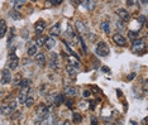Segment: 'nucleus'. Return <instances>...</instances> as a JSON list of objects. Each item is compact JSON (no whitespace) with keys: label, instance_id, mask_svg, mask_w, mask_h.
Returning a JSON list of instances; mask_svg holds the SVG:
<instances>
[{"label":"nucleus","instance_id":"nucleus-23","mask_svg":"<svg viewBox=\"0 0 148 125\" xmlns=\"http://www.w3.org/2000/svg\"><path fill=\"white\" fill-rule=\"evenodd\" d=\"M11 112H13V109H11L10 106H5V108H1V114H4V115H10Z\"/></svg>","mask_w":148,"mask_h":125},{"label":"nucleus","instance_id":"nucleus-24","mask_svg":"<svg viewBox=\"0 0 148 125\" xmlns=\"http://www.w3.org/2000/svg\"><path fill=\"white\" fill-rule=\"evenodd\" d=\"M24 4H26V0H14V8L17 9V10Z\"/></svg>","mask_w":148,"mask_h":125},{"label":"nucleus","instance_id":"nucleus-9","mask_svg":"<svg viewBox=\"0 0 148 125\" xmlns=\"http://www.w3.org/2000/svg\"><path fill=\"white\" fill-rule=\"evenodd\" d=\"M63 102H65V96L62 95V94H57V95L53 96V104H54L56 106L62 105Z\"/></svg>","mask_w":148,"mask_h":125},{"label":"nucleus","instance_id":"nucleus-39","mask_svg":"<svg viewBox=\"0 0 148 125\" xmlns=\"http://www.w3.org/2000/svg\"><path fill=\"white\" fill-rule=\"evenodd\" d=\"M9 57H10V59H17V58H18V57L15 56L14 53H10V56H9Z\"/></svg>","mask_w":148,"mask_h":125},{"label":"nucleus","instance_id":"nucleus-35","mask_svg":"<svg viewBox=\"0 0 148 125\" xmlns=\"http://www.w3.org/2000/svg\"><path fill=\"white\" fill-rule=\"evenodd\" d=\"M89 39H90V42H95L98 39V37L95 34H89Z\"/></svg>","mask_w":148,"mask_h":125},{"label":"nucleus","instance_id":"nucleus-25","mask_svg":"<svg viewBox=\"0 0 148 125\" xmlns=\"http://www.w3.org/2000/svg\"><path fill=\"white\" fill-rule=\"evenodd\" d=\"M10 17L13 18L14 20H20L22 19V15L18 13V11H10Z\"/></svg>","mask_w":148,"mask_h":125},{"label":"nucleus","instance_id":"nucleus-12","mask_svg":"<svg viewBox=\"0 0 148 125\" xmlns=\"http://www.w3.org/2000/svg\"><path fill=\"white\" fill-rule=\"evenodd\" d=\"M36 61H37V63H38L41 67H43L46 65V56L43 53H37V56H36Z\"/></svg>","mask_w":148,"mask_h":125},{"label":"nucleus","instance_id":"nucleus-8","mask_svg":"<svg viewBox=\"0 0 148 125\" xmlns=\"http://www.w3.org/2000/svg\"><path fill=\"white\" fill-rule=\"evenodd\" d=\"M34 28H36L37 34H41L43 30H44V28H46V23L43 22V20H38V22L34 24Z\"/></svg>","mask_w":148,"mask_h":125},{"label":"nucleus","instance_id":"nucleus-22","mask_svg":"<svg viewBox=\"0 0 148 125\" xmlns=\"http://www.w3.org/2000/svg\"><path fill=\"white\" fill-rule=\"evenodd\" d=\"M29 84H30V81L28 80V78H24V80H20V82H19V86H20V88L29 87Z\"/></svg>","mask_w":148,"mask_h":125},{"label":"nucleus","instance_id":"nucleus-42","mask_svg":"<svg viewBox=\"0 0 148 125\" xmlns=\"http://www.w3.org/2000/svg\"><path fill=\"white\" fill-rule=\"evenodd\" d=\"M147 1H148V0H141L142 4H147Z\"/></svg>","mask_w":148,"mask_h":125},{"label":"nucleus","instance_id":"nucleus-37","mask_svg":"<svg viewBox=\"0 0 148 125\" xmlns=\"http://www.w3.org/2000/svg\"><path fill=\"white\" fill-rule=\"evenodd\" d=\"M9 106H10V108L13 109V110H15V108H17V101H13V102H11Z\"/></svg>","mask_w":148,"mask_h":125},{"label":"nucleus","instance_id":"nucleus-17","mask_svg":"<svg viewBox=\"0 0 148 125\" xmlns=\"http://www.w3.org/2000/svg\"><path fill=\"white\" fill-rule=\"evenodd\" d=\"M76 30H77L79 33H85L86 32V25L81 22V20H77V22H76Z\"/></svg>","mask_w":148,"mask_h":125},{"label":"nucleus","instance_id":"nucleus-43","mask_svg":"<svg viewBox=\"0 0 148 125\" xmlns=\"http://www.w3.org/2000/svg\"><path fill=\"white\" fill-rule=\"evenodd\" d=\"M0 114H1V106H0Z\"/></svg>","mask_w":148,"mask_h":125},{"label":"nucleus","instance_id":"nucleus-36","mask_svg":"<svg viewBox=\"0 0 148 125\" xmlns=\"http://www.w3.org/2000/svg\"><path fill=\"white\" fill-rule=\"evenodd\" d=\"M134 77H135V74H131V75H129L128 77H127V80H128V81H132Z\"/></svg>","mask_w":148,"mask_h":125},{"label":"nucleus","instance_id":"nucleus-18","mask_svg":"<svg viewBox=\"0 0 148 125\" xmlns=\"http://www.w3.org/2000/svg\"><path fill=\"white\" fill-rule=\"evenodd\" d=\"M27 52H28V56H34V54H37V52H38L37 44H30L28 47V49H27Z\"/></svg>","mask_w":148,"mask_h":125},{"label":"nucleus","instance_id":"nucleus-31","mask_svg":"<svg viewBox=\"0 0 148 125\" xmlns=\"http://www.w3.org/2000/svg\"><path fill=\"white\" fill-rule=\"evenodd\" d=\"M116 27H118L119 30H123L124 29V23H123L122 20H118V22H116Z\"/></svg>","mask_w":148,"mask_h":125},{"label":"nucleus","instance_id":"nucleus-27","mask_svg":"<svg viewBox=\"0 0 148 125\" xmlns=\"http://www.w3.org/2000/svg\"><path fill=\"white\" fill-rule=\"evenodd\" d=\"M44 41H46V38H43V37H39V38H37V41H36V44L38 45V47H41V45L44 44Z\"/></svg>","mask_w":148,"mask_h":125},{"label":"nucleus","instance_id":"nucleus-26","mask_svg":"<svg viewBox=\"0 0 148 125\" xmlns=\"http://www.w3.org/2000/svg\"><path fill=\"white\" fill-rule=\"evenodd\" d=\"M9 32H10V35H9V39H8V44H10L11 41H13V38H14L15 29H14V28H10V29H9Z\"/></svg>","mask_w":148,"mask_h":125},{"label":"nucleus","instance_id":"nucleus-33","mask_svg":"<svg viewBox=\"0 0 148 125\" xmlns=\"http://www.w3.org/2000/svg\"><path fill=\"white\" fill-rule=\"evenodd\" d=\"M137 4V0H127V5L128 7H133Z\"/></svg>","mask_w":148,"mask_h":125},{"label":"nucleus","instance_id":"nucleus-40","mask_svg":"<svg viewBox=\"0 0 148 125\" xmlns=\"http://www.w3.org/2000/svg\"><path fill=\"white\" fill-rule=\"evenodd\" d=\"M66 105L69 106V108H72V102H71V101H67V102H66Z\"/></svg>","mask_w":148,"mask_h":125},{"label":"nucleus","instance_id":"nucleus-4","mask_svg":"<svg viewBox=\"0 0 148 125\" xmlns=\"http://www.w3.org/2000/svg\"><path fill=\"white\" fill-rule=\"evenodd\" d=\"M0 82H1V85H8L11 82V75H10V71H9V70H4V71H3Z\"/></svg>","mask_w":148,"mask_h":125},{"label":"nucleus","instance_id":"nucleus-29","mask_svg":"<svg viewBox=\"0 0 148 125\" xmlns=\"http://www.w3.org/2000/svg\"><path fill=\"white\" fill-rule=\"evenodd\" d=\"M79 3H80V4H81V5H84V7L87 8L89 5H90L91 0H79Z\"/></svg>","mask_w":148,"mask_h":125},{"label":"nucleus","instance_id":"nucleus-14","mask_svg":"<svg viewBox=\"0 0 148 125\" xmlns=\"http://www.w3.org/2000/svg\"><path fill=\"white\" fill-rule=\"evenodd\" d=\"M51 57H52V59L49 61V63H51V67H52L53 70H57V67H58V56H57V54H54V53H52Z\"/></svg>","mask_w":148,"mask_h":125},{"label":"nucleus","instance_id":"nucleus-44","mask_svg":"<svg viewBox=\"0 0 148 125\" xmlns=\"http://www.w3.org/2000/svg\"><path fill=\"white\" fill-rule=\"evenodd\" d=\"M32 1H37V0H32Z\"/></svg>","mask_w":148,"mask_h":125},{"label":"nucleus","instance_id":"nucleus-10","mask_svg":"<svg viewBox=\"0 0 148 125\" xmlns=\"http://www.w3.org/2000/svg\"><path fill=\"white\" fill-rule=\"evenodd\" d=\"M49 34L51 35H60L61 34V24L57 23L49 29Z\"/></svg>","mask_w":148,"mask_h":125},{"label":"nucleus","instance_id":"nucleus-1","mask_svg":"<svg viewBox=\"0 0 148 125\" xmlns=\"http://www.w3.org/2000/svg\"><path fill=\"white\" fill-rule=\"evenodd\" d=\"M96 53L101 57H106L109 54V47H108V44L104 43V42H100L96 47Z\"/></svg>","mask_w":148,"mask_h":125},{"label":"nucleus","instance_id":"nucleus-5","mask_svg":"<svg viewBox=\"0 0 148 125\" xmlns=\"http://www.w3.org/2000/svg\"><path fill=\"white\" fill-rule=\"evenodd\" d=\"M29 95V87H24L22 88V91L19 92V95H18V101H19L20 104H24L27 100V97H28Z\"/></svg>","mask_w":148,"mask_h":125},{"label":"nucleus","instance_id":"nucleus-21","mask_svg":"<svg viewBox=\"0 0 148 125\" xmlns=\"http://www.w3.org/2000/svg\"><path fill=\"white\" fill-rule=\"evenodd\" d=\"M72 120H73V123L79 124V123H81L82 121V116L80 114H77V112H75V114L72 115Z\"/></svg>","mask_w":148,"mask_h":125},{"label":"nucleus","instance_id":"nucleus-11","mask_svg":"<svg viewBox=\"0 0 148 125\" xmlns=\"http://www.w3.org/2000/svg\"><path fill=\"white\" fill-rule=\"evenodd\" d=\"M8 30V27H7V23H5L4 19H0V38H3L5 35Z\"/></svg>","mask_w":148,"mask_h":125},{"label":"nucleus","instance_id":"nucleus-32","mask_svg":"<svg viewBox=\"0 0 148 125\" xmlns=\"http://www.w3.org/2000/svg\"><path fill=\"white\" fill-rule=\"evenodd\" d=\"M129 38H137V35H138V32H132V30H129Z\"/></svg>","mask_w":148,"mask_h":125},{"label":"nucleus","instance_id":"nucleus-13","mask_svg":"<svg viewBox=\"0 0 148 125\" xmlns=\"http://www.w3.org/2000/svg\"><path fill=\"white\" fill-rule=\"evenodd\" d=\"M44 45L48 48V49H52V48L56 45V41H54L52 37H47L46 41H44Z\"/></svg>","mask_w":148,"mask_h":125},{"label":"nucleus","instance_id":"nucleus-15","mask_svg":"<svg viewBox=\"0 0 148 125\" xmlns=\"http://www.w3.org/2000/svg\"><path fill=\"white\" fill-rule=\"evenodd\" d=\"M65 94H66L67 96H75L76 94H77V90H76V87H73V86H67L65 88Z\"/></svg>","mask_w":148,"mask_h":125},{"label":"nucleus","instance_id":"nucleus-41","mask_svg":"<svg viewBox=\"0 0 148 125\" xmlns=\"http://www.w3.org/2000/svg\"><path fill=\"white\" fill-rule=\"evenodd\" d=\"M103 71L104 72H108V71H109V68H108V67H103Z\"/></svg>","mask_w":148,"mask_h":125},{"label":"nucleus","instance_id":"nucleus-16","mask_svg":"<svg viewBox=\"0 0 148 125\" xmlns=\"http://www.w3.org/2000/svg\"><path fill=\"white\" fill-rule=\"evenodd\" d=\"M66 71H67V74L71 75L72 77H75L76 74H77V70H76V66H73V65H69L66 67Z\"/></svg>","mask_w":148,"mask_h":125},{"label":"nucleus","instance_id":"nucleus-30","mask_svg":"<svg viewBox=\"0 0 148 125\" xmlns=\"http://www.w3.org/2000/svg\"><path fill=\"white\" fill-rule=\"evenodd\" d=\"M146 15H139V17H138V22H139L141 24H144L146 23Z\"/></svg>","mask_w":148,"mask_h":125},{"label":"nucleus","instance_id":"nucleus-3","mask_svg":"<svg viewBox=\"0 0 148 125\" xmlns=\"http://www.w3.org/2000/svg\"><path fill=\"white\" fill-rule=\"evenodd\" d=\"M48 108L44 105V104H39L38 108H37V115H38L39 118H43L44 119L46 116L48 115Z\"/></svg>","mask_w":148,"mask_h":125},{"label":"nucleus","instance_id":"nucleus-20","mask_svg":"<svg viewBox=\"0 0 148 125\" xmlns=\"http://www.w3.org/2000/svg\"><path fill=\"white\" fill-rule=\"evenodd\" d=\"M18 65H19V61L17 59H10V62H9V70H15L18 68Z\"/></svg>","mask_w":148,"mask_h":125},{"label":"nucleus","instance_id":"nucleus-28","mask_svg":"<svg viewBox=\"0 0 148 125\" xmlns=\"http://www.w3.org/2000/svg\"><path fill=\"white\" fill-rule=\"evenodd\" d=\"M24 104H26V105L28 106V108H30V106L33 105V97L28 96V97H27V100H26V102H24Z\"/></svg>","mask_w":148,"mask_h":125},{"label":"nucleus","instance_id":"nucleus-2","mask_svg":"<svg viewBox=\"0 0 148 125\" xmlns=\"http://www.w3.org/2000/svg\"><path fill=\"white\" fill-rule=\"evenodd\" d=\"M133 51L134 52H138L139 53V51L142 49H146V43H144V41L143 39H138V38H134V41H133Z\"/></svg>","mask_w":148,"mask_h":125},{"label":"nucleus","instance_id":"nucleus-34","mask_svg":"<svg viewBox=\"0 0 148 125\" xmlns=\"http://www.w3.org/2000/svg\"><path fill=\"white\" fill-rule=\"evenodd\" d=\"M20 80H22L20 75H17V76H15V80H14V84H15V85H19V82H20Z\"/></svg>","mask_w":148,"mask_h":125},{"label":"nucleus","instance_id":"nucleus-7","mask_svg":"<svg viewBox=\"0 0 148 125\" xmlns=\"http://www.w3.org/2000/svg\"><path fill=\"white\" fill-rule=\"evenodd\" d=\"M116 14L119 15V18L123 20V22H128L129 19H131V15H129V13L125 9H116Z\"/></svg>","mask_w":148,"mask_h":125},{"label":"nucleus","instance_id":"nucleus-38","mask_svg":"<svg viewBox=\"0 0 148 125\" xmlns=\"http://www.w3.org/2000/svg\"><path fill=\"white\" fill-rule=\"evenodd\" d=\"M90 95H91L90 91H87V90H85V91H84V96H85V97H89Z\"/></svg>","mask_w":148,"mask_h":125},{"label":"nucleus","instance_id":"nucleus-19","mask_svg":"<svg viewBox=\"0 0 148 125\" xmlns=\"http://www.w3.org/2000/svg\"><path fill=\"white\" fill-rule=\"evenodd\" d=\"M101 29L104 30V33L109 34L110 33V24H109V22H103L101 23Z\"/></svg>","mask_w":148,"mask_h":125},{"label":"nucleus","instance_id":"nucleus-6","mask_svg":"<svg viewBox=\"0 0 148 125\" xmlns=\"http://www.w3.org/2000/svg\"><path fill=\"white\" fill-rule=\"evenodd\" d=\"M113 41H114V43L120 45V47H123V45L127 44V39L123 37L122 34H119V33H116V34L113 35Z\"/></svg>","mask_w":148,"mask_h":125}]
</instances>
